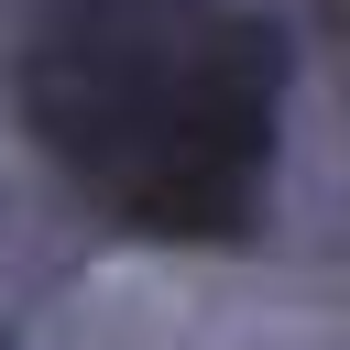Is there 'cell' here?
Returning a JSON list of instances; mask_svg holds the SVG:
<instances>
[{
  "instance_id": "obj_1",
  "label": "cell",
  "mask_w": 350,
  "mask_h": 350,
  "mask_svg": "<svg viewBox=\"0 0 350 350\" xmlns=\"http://www.w3.org/2000/svg\"><path fill=\"white\" fill-rule=\"evenodd\" d=\"M33 120L120 219L219 241L273 153V33L219 0H55Z\"/></svg>"
},
{
  "instance_id": "obj_2",
  "label": "cell",
  "mask_w": 350,
  "mask_h": 350,
  "mask_svg": "<svg viewBox=\"0 0 350 350\" xmlns=\"http://www.w3.org/2000/svg\"><path fill=\"white\" fill-rule=\"evenodd\" d=\"M339 11H350V0H339Z\"/></svg>"
}]
</instances>
